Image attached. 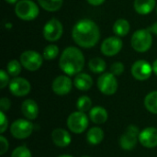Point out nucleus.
<instances>
[{
	"mask_svg": "<svg viewBox=\"0 0 157 157\" xmlns=\"http://www.w3.org/2000/svg\"><path fill=\"white\" fill-rule=\"evenodd\" d=\"M149 29L151 30V32H153V33H155V34L157 35V22H155V24H153L152 27Z\"/></svg>",
	"mask_w": 157,
	"mask_h": 157,
	"instance_id": "36",
	"label": "nucleus"
},
{
	"mask_svg": "<svg viewBox=\"0 0 157 157\" xmlns=\"http://www.w3.org/2000/svg\"><path fill=\"white\" fill-rule=\"evenodd\" d=\"M156 11H157V7H156Z\"/></svg>",
	"mask_w": 157,
	"mask_h": 157,
	"instance_id": "41",
	"label": "nucleus"
},
{
	"mask_svg": "<svg viewBox=\"0 0 157 157\" xmlns=\"http://www.w3.org/2000/svg\"><path fill=\"white\" fill-rule=\"evenodd\" d=\"M15 13L20 19L29 21L38 17L39 7L32 0H20L15 6Z\"/></svg>",
	"mask_w": 157,
	"mask_h": 157,
	"instance_id": "4",
	"label": "nucleus"
},
{
	"mask_svg": "<svg viewBox=\"0 0 157 157\" xmlns=\"http://www.w3.org/2000/svg\"><path fill=\"white\" fill-rule=\"evenodd\" d=\"M91 106H92V101L91 99L86 97V96H82L78 98L77 102H76V107H77V109L79 111H82V112H86V111H88L90 109H91Z\"/></svg>",
	"mask_w": 157,
	"mask_h": 157,
	"instance_id": "27",
	"label": "nucleus"
},
{
	"mask_svg": "<svg viewBox=\"0 0 157 157\" xmlns=\"http://www.w3.org/2000/svg\"><path fill=\"white\" fill-rule=\"evenodd\" d=\"M85 65V57L82 52L75 47H68L62 52L59 66L61 70L68 75H78Z\"/></svg>",
	"mask_w": 157,
	"mask_h": 157,
	"instance_id": "2",
	"label": "nucleus"
},
{
	"mask_svg": "<svg viewBox=\"0 0 157 157\" xmlns=\"http://www.w3.org/2000/svg\"><path fill=\"white\" fill-rule=\"evenodd\" d=\"M21 111L28 120H35L39 114L38 104L32 99H27L21 105Z\"/></svg>",
	"mask_w": 157,
	"mask_h": 157,
	"instance_id": "17",
	"label": "nucleus"
},
{
	"mask_svg": "<svg viewBox=\"0 0 157 157\" xmlns=\"http://www.w3.org/2000/svg\"><path fill=\"white\" fill-rule=\"evenodd\" d=\"M52 139L53 144L59 147H66L71 144V136L68 132L63 129H55L52 133Z\"/></svg>",
	"mask_w": 157,
	"mask_h": 157,
	"instance_id": "16",
	"label": "nucleus"
},
{
	"mask_svg": "<svg viewBox=\"0 0 157 157\" xmlns=\"http://www.w3.org/2000/svg\"><path fill=\"white\" fill-rule=\"evenodd\" d=\"M152 66H153V71L155 72V74L157 75V59L154 62V63H153Z\"/></svg>",
	"mask_w": 157,
	"mask_h": 157,
	"instance_id": "37",
	"label": "nucleus"
},
{
	"mask_svg": "<svg viewBox=\"0 0 157 157\" xmlns=\"http://www.w3.org/2000/svg\"><path fill=\"white\" fill-rule=\"evenodd\" d=\"M6 2L9 3V4H15V3H17L18 0H5Z\"/></svg>",
	"mask_w": 157,
	"mask_h": 157,
	"instance_id": "38",
	"label": "nucleus"
},
{
	"mask_svg": "<svg viewBox=\"0 0 157 157\" xmlns=\"http://www.w3.org/2000/svg\"><path fill=\"white\" fill-rule=\"evenodd\" d=\"M144 106L151 113L157 114V91H153L145 97Z\"/></svg>",
	"mask_w": 157,
	"mask_h": 157,
	"instance_id": "23",
	"label": "nucleus"
},
{
	"mask_svg": "<svg viewBox=\"0 0 157 157\" xmlns=\"http://www.w3.org/2000/svg\"><path fill=\"white\" fill-rule=\"evenodd\" d=\"M122 49V40L118 36L109 37L101 44V52L106 56H114Z\"/></svg>",
	"mask_w": 157,
	"mask_h": 157,
	"instance_id": "12",
	"label": "nucleus"
},
{
	"mask_svg": "<svg viewBox=\"0 0 157 157\" xmlns=\"http://www.w3.org/2000/svg\"><path fill=\"white\" fill-rule=\"evenodd\" d=\"M139 141L146 148H155L157 146V129L149 127L140 132Z\"/></svg>",
	"mask_w": 157,
	"mask_h": 157,
	"instance_id": "15",
	"label": "nucleus"
},
{
	"mask_svg": "<svg viewBox=\"0 0 157 157\" xmlns=\"http://www.w3.org/2000/svg\"><path fill=\"white\" fill-rule=\"evenodd\" d=\"M58 53H59L58 46L54 45V44H50L44 48L42 56H43V59H45L47 61H51V60L55 59L58 56Z\"/></svg>",
	"mask_w": 157,
	"mask_h": 157,
	"instance_id": "26",
	"label": "nucleus"
},
{
	"mask_svg": "<svg viewBox=\"0 0 157 157\" xmlns=\"http://www.w3.org/2000/svg\"><path fill=\"white\" fill-rule=\"evenodd\" d=\"M86 139L90 144L98 145L104 139V132L99 127H93L88 131L87 135H86Z\"/></svg>",
	"mask_w": 157,
	"mask_h": 157,
	"instance_id": "21",
	"label": "nucleus"
},
{
	"mask_svg": "<svg viewBox=\"0 0 157 157\" xmlns=\"http://www.w3.org/2000/svg\"><path fill=\"white\" fill-rule=\"evenodd\" d=\"M98 87L101 93L107 96H111L118 89V81L116 76L111 73H105L98 79Z\"/></svg>",
	"mask_w": 157,
	"mask_h": 157,
	"instance_id": "6",
	"label": "nucleus"
},
{
	"mask_svg": "<svg viewBox=\"0 0 157 157\" xmlns=\"http://www.w3.org/2000/svg\"><path fill=\"white\" fill-rule=\"evenodd\" d=\"M75 86L82 91H86L93 86V79L87 74H78L74 80Z\"/></svg>",
	"mask_w": 157,
	"mask_h": 157,
	"instance_id": "18",
	"label": "nucleus"
},
{
	"mask_svg": "<svg viewBox=\"0 0 157 157\" xmlns=\"http://www.w3.org/2000/svg\"><path fill=\"white\" fill-rule=\"evenodd\" d=\"M75 42L82 48H92L99 40L100 31L98 26L91 19L84 18L77 21L72 30Z\"/></svg>",
	"mask_w": 157,
	"mask_h": 157,
	"instance_id": "1",
	"label": "nucleus"
},
{
	"mask_svg": "<svg viewBox=\"0 0 157 157\" xmlns=\"http://www.w3.org/2000/svg\"><path fill=\"white\" fill-rule=\"evenodd\" d=\"M21 65H22L21 63L18 62V61H17V60H12V61H10V62L7 63V65H6L7 73H8L10 75L14 76V77L17 76V75L20 74V72H21Z\"/></svg>",
	"mask_w": 157,
	"mask_h": 157,
	"instance_id": "28",
	"label": "nucleus"
},
{
	"mask_svg": "<svg viewBox=\"0 0 157 157\" xmlns=\"http://www.w3.org/2000/svg\"><path fill=\"white\" fill-rule=\"evenodd\" d=\"M9 83V76L5 70L0 71V87L4 88Z\"/></svg>",
	"mask_w": 157,
	"mask_h": 157,
	"instance_id": "31",
	"label": "nucleus"
},
{
	"mask_svg": "<svg viewBox=\"0 0 157 157\" xmlns=\"http://www.w3.org/2000/svg\"><path fill=\"white\" fill-rule=\"evenodd\" d=\"M63 1V0H38V3L43 9L50 12H54L61 8Z\"/></svg>",
	"mask_w": 157,
	"mask_h": 157,
	"instance_id": "24",
	"label": "nucleus"
},
{
	"mask_svg": "<svg viewBox=\"0 0 157 157\" xmlns=\"http://www.w3.org/2000/svg\"><path fill=\"white\" fill-rule=\"evenodd\" d=\"M11 157H31V153L27 148V146L22 145V146L16 148L12 152Z\"/></svg>",
	"mask_w": 157,
	"mask_h": 157,
	"instance_id": "29",
	"label": "nucleus"
},
{
	"mask_svg": "<svg viewBox=\"0 0 157 157\" xmlns=\"http://www.w3.org/2000/svg\"><path fill=\"white\" fill-rule=\"evenodd\" d=\"M153 73V66L144 60H139L135 62L132 66V76L139 80L144 81L147 80Z\"/></svg>",
	"mask_w": 157,
	"mask_h": 157,
	"instance_id": "11",
	"label": "nucleus"
},
{
	"mask_svg": "<svg viewBox=\"0 0 157 157\" xmlns=\"http://www.w3.org/2000/svg\"><path fill=\"white\" fill-rule=\"evenodd\" d=\"M33 131V124L27 120H17L10 127V132L13 137L22 140L29 137Z\"/></svg>",
	"mask_w": 157,
	"mask_h": 157,
	"instance_id": "8",
	"label": "nucleus"
},
{
	"mask_svg": "<svg viewBox=\"0 0 157 157\" xmlns=\"http://www.w3.org/2000/svg\"><path fill=\"white\" fill-rule=\"evenodd\" d=\"M132 47L138 52H147L153 43V37L151 30L148 29H142L136 30L132 37Z\"/></svg>",
	"mask_w": 157,
	"mask_h": 157,
	"instance_id": "3",
	"label": "nucleus"
},
{
	"mask_svg": "<svg viewBox=\"0 0 157 157\" xmlns=\"http://www.w3.org/2000/svg\"><path fill=\"white\" fill-rule=\"evenodd\" d=\"M0 116H1V118H0V125H1V127H0V132L3 133V132L6 130V128H7V123H8V122H7V119H6L5 113H4L3 111L0 112Z\"/></svg>",
	"mask_w": 157,
	"mask_h": 157,
	"instance_id": "32",
	"label": "nucleus"
},
{
	"mask_svg": "<svg viewBox=\"0 0 157 157\" xmlns=\"http://www.w3.org/2000/svg\"><path fill=\"white\" fill-rule=\"evenodd\" d=\"M63 25L56 19H50L43 27V37L48 41H56L63 35Z\"/></svg>",
	"mask_w": 157,
	"mask_h": 157,
	"instance_id": "10",
	"label": "nucleus"
},
{
	"mask_svg": "<svg viewBox=\"0 0 157 157\" xmlns=\"http://www.w3.org/2000/svg\"><path fill=\"white\" fill-rule=\"evenodd\" d=\"M89 117H90V120L94 123H96V124H103L108 120V112L104 108H102L100 106H98V107L93 108L90 110Z\"/></svg>",
	"mask_w": 157,
	"mask_h": 157,
	"instance_id": "20",
	"label": "nucleus"
},
{
	"mask_svg": "<svg viewBox=\"0 0 157 157\" xmlns=\"http://www.w3.org/2000/svg\"><path fill=\"white\" fill-rule=\"evenodd\" d=\"M123 72H124V65L121 62L114 63L110 67V73L113 74L115 76L116 75H121Z\"/></svg>",
	"mask_w": 157,
	"mask_h": 157,
	"instance_id": "30",
	"label": "nucleus"
},
{
	"mask_svg": "<svg viewBox=\"0 0 157 157\" xmlns=\"http://www.w3.org/2000/svg\"><path fill=\"white\" fill-rule=\"evenodd\" d=\"M10 106H11V102H10V100L8 98H1V100H0V109H1V111L5 112V111L8 110L9 108H10Z\"/></svg>",
	"mask_w": 157,
	"mask_h": 157,
	"instance_id": "33",
	"label": "nucleus"
},
{
	"mask_svg": "<svg viewBox=\"0 0 157 157\" xmlns=\"http://www.w3.org/2000/svg\"><path fill=\"white\" fill-rule=\"evenodd\" d=\"M88 67L93 73L100 74L103 73L106 69V62L99 57L92 58L88 62Z\"/></svg>",
	"mask_w": 157,
	"mask_h": 157,
	"instance_id": "25",
	"label": "nucleus"
},
{
	"mask_svg": "<svg viewBox=\"0 0 157 157\" xmlns=\"http://www.w3.org/2000/svg\"><path fill=\"white\" fill-rule=\"evenodd\" d=\"M86 1L92 6H100L105 2V0H86Z\"/></svg>",
	"mask_w": 157,
	"mask_h": 157,
	"instance_id": "35",
	"label": "nucleus"
},
{
	"mask_svg": "<svg viewBox=\"0 0 157 157\" xmlns=\"http://www.w3.org/2000/svg\"><path fill=\"white\" fill-rule=\"evenodd\" d=\"M113 31L118 37H124L130 31V23L123 18L118 19L113 25Z\"/></svg>",
	"mask_w": 157,
	"mask_h": 157,
	"instance_id": "22",
	"label": "nucleus"
},
{
	"mask_svg": "<svg viewBox=\"0 0 157 157\" xmlns=\"http://www.w3.org/2000/svg\"><path fill=\"white\" fill-rule=\"evenodd\" d=\"M0 147H1V151H0L1 155H4L8 149V142L4 136H0Z\"/></svg>",
	"mask_w": 157,
	"mask_h": 157,
	"instance_id": "34",
	"label": "nucleus"
},
{
	"mask_svg": "<svg viewBox=\"0 0 157 157\" xmlns=\"http://www.w3.org/2000/svg\"><path fill=\"white\" fill-rule=\"evenodd\" d=\"M81 157H90V156H88V155H84V156H81Z\"/></svg>",
	"mask_w": 157,
	"mask_h": 157,
	"instance_id": "40",
	"label": "nucleus"
},
{
	"mask_svg": "<svg viewBox=\"0 0 157 157\" xmlns=\"http://www.w3.org/2000/svg\"><path fill=\"white\" fill-rule=\"evenodd\" d=\"M67 126L74 133H82L88 126V119L84 112L78 110L68 117Z\"/></svg>",
	"mask_w": 157,
	"mask_h": 157,
	"instance_id": "7",
	"label": "nucleus"
},
{
	"mask_svg": "<svg viewBox=\"0 0 157 157\" xmlns=\"http://www.w3.org/2000/svg\"><path fill=\"white\" fill-rule=\"evenodd\" d=\"M58 157H73V156L68 155H60V156H58Z\"/></svg>",
	"mask_w": 157,
	"mask_h": 157,
	"instance_id": "39",
	"label": "nucleus"
},
{
	"mask_svg": "<svg viewBox=\"0 0 157 157\" xmlns=\"http://www.w3.org/2000/svg\"><path fill=\"white\" fill-rule=\"evenodd\" d=\"M139 135H140L139 129L134 125H130L127 128L126 132L122 134L120 139L121 147L126 151L132 150L137 144Z\"/></svg>",
	"mask_w": 157,
	"mask_h": 157,
	"instance_id": "9",
	"label": "nucleus"
},
{
	"mask_svg": "<svg viewBox=\"0 0 157 157\" xmlns=\"http://www.w3.org/2000/svg\"><path fill=\"white\" fill-rule=\"evenodd\" d=\"M29 82L22 77H15L9 83V90L16 97H24L30 92Z\"/></svg>",
	"mask_w": 157,
	"mask_h": 157,
	"instance_id": "13",
	"label": "nucleus"
},
{
	"mask_svg": "<svg viewBox=\"0 0 157 157\" xmlns=\"http://www.w3.org/2000/svg\"><path fill=\"white\" fill-rule=\"evenodd\" d=\"M155 7V0H135L134 9L140 15H147Z\"/></svg>",
	"mask_w": 157,
	"mask_h": 157,
	"instance_id": "19",
	"label": "nucleus"
},
{
	"mask_svg": "<svg viewBox=\"0 0 157 157\" xmlns=\"http://www.w3.org/2000/svg\"><path fill=\"white\" fill-rule=\"evenodd\" d=\"M73 87L72 80L66 75H60L56 77L52 85V88L56 95L64 96L67 95Z\"/></svg>",
	"mask_w": 157,
	"mask_h": 157,
	"instance_id": "14",
	"label": "nucleus"
},
{
	"mask_svg": "<svg viewBox=\"0 0 157 157\" xmlns=\"http://www.w3.org/2000/svg\"><path fill=\"white\" fill-rule=\"evenodd\" d=\"M20 63L29 71H37L43 63V56L35 51H26L20 55Z\"/></svg>",
	"mask_w": 157,
	"mask_h": 157,
	"instance_id": "5",
	"label": "nucleus"
}]
</instances>
